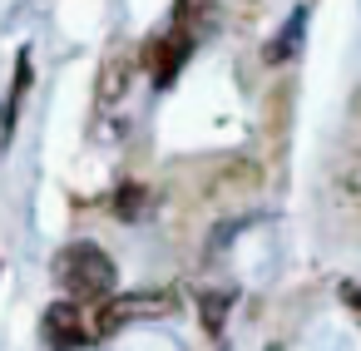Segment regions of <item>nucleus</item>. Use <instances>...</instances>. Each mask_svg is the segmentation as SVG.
<instances>
[{"label":"nucleus","instance_id":"nucleus-1","mask_svg":"<svg viewBox=\"0 0 361 351\" xmlns=\"http://www.w3.org/2000/svg\"><path fill=\"white\" fill-rule=\"evenodd\" d=\"M60 282H65L75 297L99 302V297L114 292L119 267H114V257H109L104 247H94V242H70V247L60 252Z\"/></svg>","mask_w":361,"mask_h":351},{"label":"nucleus","instance_id":"nucleus-2","mask_svg":"<svg viewBox=\"0 0 361 351\" xmlns=\"http://www.w3.org/2000/svg\"><path fill=\"white\" fill-rule=\"evenodd\" d=\"M30 50H20V60H16V80H11V90H6V99H0V159H6V149H11V139H16V119H20V99H25V90H30Z\"/></svg>","mask_w":361,"mask_h":351},{"label":"nucleus","instance_id":"nucleus-3","mask_svg":"<svg viewBox=\"0 0 361 351\" xmlns=\"http://www.w3.org/2000/svg\"><path fill=\"white\" fill-rule=\"evenodd\" d=\"M302 40H307V6H297V11L287 16V25L267 40L262 60H267V65H287V60H297V55H302Z\"/></svg>","mask_w":361,"mask_h":351},{"label":"nucleus","instance_id":"nucleus-4","mask_svg":"<svg viewBox=\"0 0 361 351\" xmlns=\"http://www.w3.org/2000/svg\"><path fill=\"white\" fill-rule=\"evenodd\" d=\"M188 50H193V35H188V30H173L169 40H159V45L149 50V60H159V65H154V80H159V85H173V75H178L183 60H188Z\"/></svg>","mask_w":361,"mask_h":351},{"label":"nucleus","instance_id":"nucleus-5","mask_svg":"<svg viewBox=\"0 0 361 351\" xmlns=\"http://www.w3.org/2000/svg\"><path fill=\"white\" fill-rule=\"evenodd\" d=\"M45 336H50V351H80L85 346V326L70 316V307H55L45 316Z\"/></svg>","mask_w":361,"mask_h":351},{"label":"nucleus","instance_id":"nucleus-6","mask_svg":"<svg viewBox=\"0 0 361 351\" xmlns=\"http://www.w3.org/2000/svg\"><path fill=\"white\" fill-rule=\"evenodd\" d=\"M228 307H233V292H208V297H203V326L218 331V321H223Z\"/></svg>","mask_w":361,"mask_h":351},{"label":"nucleus","instance_id":"nucleus-7","mask_svg":"<svg viewBox=\"0 0 361 351\" xmlns=\"http://www.w3.org/2000/svg\"><path fill=\"white\" fill-rule=\"evenodd\" d=\"M139 198H144L139 188H124V193H119V218H124V223H134V218H139Z\"/></svg>","mask_w":361,"mask_h":351}]
</instances>
